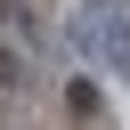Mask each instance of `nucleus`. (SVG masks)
Wrapping results in <instances>:
<instances>
[{
	"mask_svg": "<svg viewBox=\"0 0 130 130\" xmlns=\"http://www.w3.org/2000/svg\"><path fill=\"white\" fill-rule=\"evenodd\" d=\"M57 41H65V57H89L114 81H130V0H81Z\"/></svg>",
	"mask_w": 130,
	"mask_h": 130,
	"instance_id": "obj_1",
	"label": "nucleus"
},
{
	"mask_svg": "<svg viewBox=\"0 0 130 130\" xmlns=\"http://www.w3.org/2000/svg\"><path fill=\"white\" fill-rule=\"evenodd\" d=\"M0 89H24V57L16 49H0Z\"/></svg>",
	"mask_w": 130,
	"mask_h": 130,
	"instance_id": "obj_2",
	"label": "nucleus"
},
{
	"mask_svg": "<svg viewBox=\"0 0 130 130\" xmlns=\"http://www.w3.org/2000/svg\"><path fill=\"white\" fill-rule=\"evenodd\" d=\"M0 24H16V0H0Z\"/></svg>",
	"mask_w": 130,
	"mask_h": 130,
	"instance_id": "obj_3",
	"label": "nucleus"
}]
</instances>
